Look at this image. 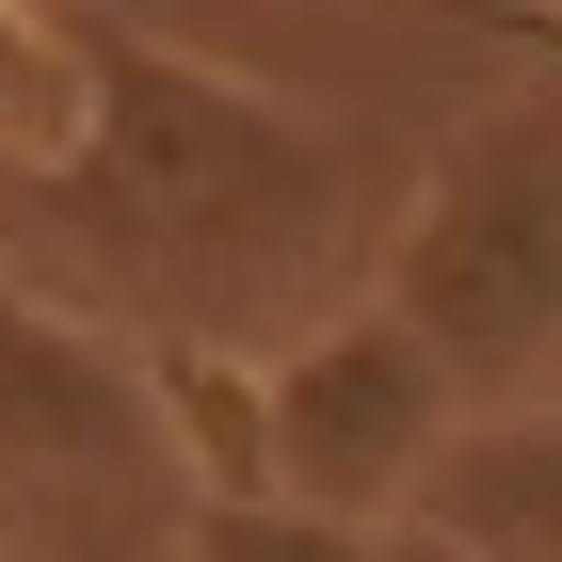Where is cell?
Masks as SVG:
<instances>
[{
	"mask_svg": "<svg viewBox=\"0 0 562 562\" xmlns=\"http://www.w3.org/2000/svg\"><path fill=\"white\" fill-rule=\"evenodd\" d=\"M65 65L81 130L0 177V258L65 322L130 353H273L370 290L402 193L338 113L225 81L210 48H161L130 16H81Z\"/></svg>",
	"mask_w": 562,
	"mask_h": 562,
	"instance_id": "1",
	"label": "cell"
},
{
	"mask_svg": "<svg viewBox=\"0 0 562 562\" xmlns=\"http://www.w3.org/2000/svg\"><path fill=\"white\" fill-rule=\"evenodd\" d=\"M370 305L450 370L467 418L547 402V370H562V97H482L434 145V177L386 210Z\"/></svg>",
	"mask_w": 562,
	"mask_h": 562,
	"instance_id": "2",
	"label": "cell"
},
{
	"mask_svg": "<svg viewBox=\"0 0 562 562\" xmlns=\"http://www.w3.org/2000/svg\"><path fill=\"white\" fill-rule=\"evenodd\" d=\"M177 434L130 338H97L0 258V562H177Z\"/></svg>",
	"mask_w": 562,
	"mask_h": 562,
	"instance_id": "3",
	"label": "cell"
},
{
	"mask_svg": "<svg viewBox=\"0 0 562 562\" xmlns=\"http://www.w3.org/2000/svg\"><path fill=\"white\" fill-rule=\"evenodd\" d=\"M467 434L450 370L402 338L386 305L353 290L338 322H305V338L258 353V498H305V515H353L386 530L402 498L434 482V450Z\"/></svg>",
	"mask_w": 562,
	"mask_h": 562,
	"instance_id": "4",
	"label": "cell"
},
{
	"mask_svg": "<svg viewBox=\"0 0 562 562\" xmlns=\"http://www.w3.org/2000/svg\"><path fill=\"white\" fill-rule=\"evenodd\" d=\"M402 515L450 530L467 562H562V402H498V418H467Z\"/></svg>",
	"mask_w": 562,
	"mask_h": 562,
	"instance_id": "5",
	"label": "cell"
},
{
	"mask_svg": "<svg viewBox=\"0 0 562 562\" xmlns=\"http://www.w3.org/2000/svg\"><path fill=\"white\" fill-rule=\"evenodd\" d=\"M177 562H386V530L305 515V498H193L177 515Z\"/></svg>",
	"mask_w": 562,
	"mask_h": 562,
	"instance_id": "6",
	"label": "cell"
},
{
	"mask_svg": "<svg viewBox=\"0 0 562 562\" xmlns=\"http://www.w3.org/2000/svg\"><path fill=\"white\" fill-rule=\"evenodd\" d=\"M386 562H467V547H450V530H418V515H402V530H386Z\"/></svg>",
	"mask_w": 562,
	"mask_h": 562,
	"instance_id": "7",
	"label": "cell"
}]
</instances>
